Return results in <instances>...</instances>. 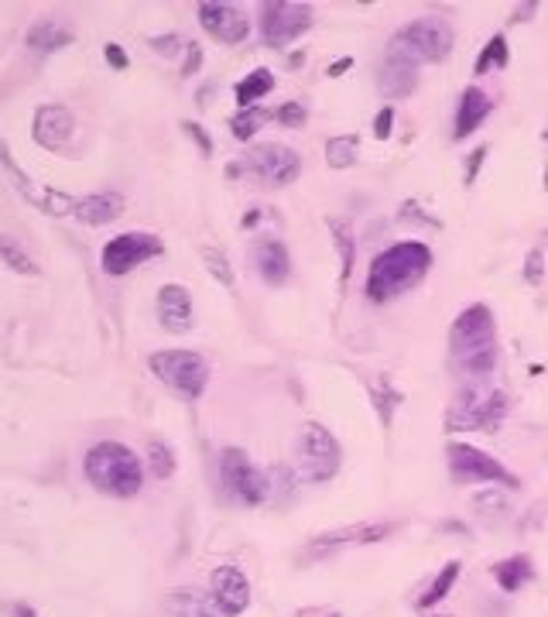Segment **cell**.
Instances as JSON below:
<instances>
[{
	"mask_svg": "<svg viewBox=\"0 0 548 617\" xmlns=\"http://www.w3.org/2000/svg\"><path fill=\"white\" fill-rule=\"evenodd\" d=\"M168 607L175 611V617H230L216 604V597L203 594V590H179V594L168 597Z\"/></svg>",
	"mask_w": 548,
	"mask_h": 617,
	"instance_id": "21",
	"label": "cell"
},
{
	"mask_svg": "<svg viewBox=\"0 0 548 617\" xmlns=\"http://www.w3.org/2000/svg\"><path fill=\"white\" fill-rule=\"evenodd\" d=\"M148 463H151V474H155L158 480H165V477L175 474V456H172V450H168L165 443H158V439L148 446Z\"/></svg>",
	"mask_w": 548,
	"mask_h": 617,
	"instance_id": "31",
	"label": "cell"
},
{
	"mask_svg": "<svg viewBox=\"0 0 548 617\" xmlns=\"http://www.w3.org/2000/svg\"><path fill=\"white\" fill-rule=\"evenodd\" d=\"M161 254V240L155 234H144V230H131V234H120L103 247V271L107 275H127L137 264L151 261Z\"/></svg>",
	"mask_w": 548,
	"mask_h": 617,
	"instance_id": "10",
	"label": "cell"
},
{
	"mask_svg": "<svg viewBox=\"0 0 548 617\" xmlns=\"http://www.w3.org/2000/svg\"><path fill=\"white\" fill-rule=\"evenodd\" d=\"M346 66H350V59H343V62H336V66H329V76H340Z\"/></svg>",
	"mask_w": 548,
	"mask_h": 617,
	"instance_id": "41",
	"label": "cell"
},
{
	"mask_svg": "<svg viewBox=\"0 0 548 617\" xmlns=\"http://www.w3.org/2000/svg\"><path fill=\"white\" fill-rule=\"evenodd\" d=\"M531 559L528 556H511V559H504V563H497L494 566V576H497V583H501V590H507V594H514V590H521L525 583L531 580Z\"/></svg>",
	"mask_w": 548,
	"mask_h": 617,
	"instance_id": "25",
	"label": "cell"
},
{
	"mask_svg": "<svg viewBox=\"0 0 548 617\" xmlns=\"http://www.w3.org/2000/svg\"><path fill=\"white\" fill-rule=\"evenodd\" d=\"M203 264L209 271H213V278L220 285H233V271H230V261L223 258V251H216V247H203Z\"/></svg>",
	"mask_w": 548,
	"mask_h": 617,
	"instance_id": "32",
	"label": "cell"
},
{
	"mask_svg": "<svg viewBox=\"0 0 548 617\" xmlns=\"http://www.w3.org/2000/svg\"><path fill=\"white\" fill-rule=\"evenodd\" d=\"M490 107H494V103H490V96L483 93V90H477V86L463 90V96H459V110H456V131H453L456 138L459 141L470 138V134L477 131L483 120H487Z\"/></svg>",
	"mask_w": 548,
	"mask_h": 617,
	"instance_id": "20",
	"label": "cell"
},
{
	"mask_svg": "<svg viewBox=\"0 0 548 617\" xmlns=\"http://www.w3.org/2000/svg\"><path fill=\"white\" fill-rule=\"evenodd\" d=\"M0 258H4L7 268L21 271V275H38V264L28 258V251L11 234H0Z\"/></svg>",
	"mask_w": 548,
	"mask_h": 617,
	"instance_id": "26",
	"label": "cell"
},
{
	"mask_svg": "<svg viewBox=\"0 0 548 617\" xmlns=\"http://www.w3.org/2000/svg\"><path fill=\"white\" fill-rule=\"evenodd\" d=\"M182 42H185V38L168 35V38H155V42H151V45H155L161 55H175V52H179V48H182Z\"/></svg>",
	"mask_w": 548,
	"mask_h": 617,
	"instance_id": "36",
	"label": "cell"
},
{
	"mask_svg": "<svg viewBox=\"0 0 548 617\" xmlns=\"http://www.w3.org/2000/svg\"><path fill=\"white\" fill-rule=\"evenodd\" d=\"M220 480H223V491L230 494L233 501H240L244 508H257L271 498V480L264 470H257L251 463V456L237 446L223 450V460H220Z\"/></svg>",
	"mask_w": 548,
	"mask_h": 617,
	"instance_id": "7",
	"label": "cell"
},
{
	"mask_svg": "<svg viewBox=\"0 0 548 617\" xmlns=\"http://www.w3.org/2000/svg\"><path fill=\"white\" fill-rule=\"evenodd\" d=\"M391 120H394V110H391V107H384L381 114H377V120H374V134H377V141H388V134H391Z\"/></svg>",
	"mask_w": 548,
	"mask_h": 617,
	"instance_id": "35",
	"label": "cell"
},
{
	"mask_svg": "<svg viewBox=\"0 0 548 617\" xmlns=\"http://www.w3.org/2000/svg\"><path fill=\"white\" fill-rule=\"evenodd\" d=\"M435 617H449V614H435Z\"/></svg>",
	"mask_w": 548,
	"mask_h": 617,
	"instance_id": "43",
	"label": "cell"
},
{
	"mask_svg": "<svg viewBox=\"0 0 548 617\" xmlns=\"http://www.w3.org/2000/svg\"><path fill=\"white\" fill-rule=\"evenodd\" d=\"M377 86H381L384 96H411L418 86V62L405 59V55H384V66L377 72Z\"/></svg>",
	"mask_w": 548,
	"mask_h": 617,
	"instance_id": "17",
	"label": "cell"
},
{
	"mask_svg": "<svg viewBox=\"0 0 548 617\" xmlns=\"http://www.w3.org/2000/svg\"><path fill=\"white\" fill-rule=\"evenodd\" d=\"M247 165L261 175L268 186H292L302 172V158L295 155L285 144H257V148L247 155Z\"/></svg>",
	"mask_w": 548,
	"mask_h": 617,
	"instance_id": "12",
	"label": "cell"
},
{
	"mask_svg": "<svg viewBox=\"0 0 548 617\" xmlns=\"http://www.w3.org/2000/svg\"><path fill=\"white\" fill-rule=\"evenodd\" d=\"M148 364L155 378L172 391H179L185 402L203 398L209 384V364L199 354H192V350H158V354H151Z\"/></svg>",
	"mask_w": 548,
	"mask_h": 617,
	"instance_id": "6",
	"label": "cell"
},
{
	"mask_svg": "<svg viewBox=\"0 0 548 617\" xmlns=\"http://www.w3.org/2000/svg\"><path fill=\"white\" fill-rule=\"evenodd\" d=\"M312 28V7L292 4V0H278V4L261 7V31L268 45H288L298 35Z\"/></svg>",
	"mask_w": 548,
	"mask_h": 617,
	"instance_id": "11",
	"label": "cell"
},
{
	"mask_svg": "<svg viewBox=\"0 0 548 617\" xmlns=\"http://www.w3.org/2000/svg\"><path fill=\"white\" fill-rule=\"evenodd\" d=\"M446 453H449V474H453L459 484H504V487H518V477H514L501 460H494V456L477 450V446L453 443Z\"/></svg>",
	"mask_w": 548,
	"mask_h": 617,
	"instance_id": "9",
	"label": "cell"
},
{
	"mask_svg": "<svg viewBox=\"0 0 548 617\" xmlns=\"http://www.w3.org/2000/svg\"><path fill=\"white\" fill-rule=\"evenodd\" d=\"M391 532V525H353L343 532H326L316 542V552L322 549H343V546H364V542H381Z\"/></svg>",
	"mask_w": 548,
	"mask_h": 617,
	"instance_id": "22",
	"label": "cell"
},
{
	"mask_svg": "<svg viewBox=\"0 0 548 617\" xmlns=\"http://www.w3.org/2000/svg\"><path fill=\"white\" fill-rule=\"evenodd\" d=\"M449 354L466 381H483L497 364V326L487 306H466L449 330Z\"/></svg>",
	"mask_w": 548,
	"mask_h": 617,
	"instance_id": "1",
	"label": "cell"
},
{
	"mask_svg": "<svg viewBox=\"0 0 548 617\" xmlns=\"http://www.w3.org/2000/svg\"><path fill=\"white\" fill-rule=\"evenodd\" d=\"M295 460H298V474L302 480H312V484H326V480L336 477L343 460V450L336 443V436L319 422H309L302 432H298L295 443Z\"/></svg>",
	"mask_w": 548,
	"mask_h": 617,
	"instance_id": "5",
	"label": "cell"
},
{
	"mask_svg": "<svg viewBox=\"0 0 548 617\" xmlns=\"http://www.w3.org/2000/svg\"><path fill=\"white\" fill-rule=\"evenodd\" d=\"M483 158H487V148H480L477 155L470 158V168H466V182H473V179H477V168H480Z\"/></svg>",
	"mask_w": 548,
	"mask_h": 617,
	"instance_id": "40",
	"label": "cell"
},
{
	"mask_svg": "<svg viewBox=\"0 0 548 617\" xmlns=\"http://www.w3.org/2000/svg\"><path fill=\"white\" fill-rule=\"evenodd\" d=\"M83 474L96 487V491L110 494V498H134L144 484V467L141 456L131 446L103 439L96 443L83 460Z\"/></svg>",
	"mask_w": 548,
	"mask_h": 617,
	"instance_id": "3",
	"label": "cell"
},
{
	"mask_svg": "<svg viewBox=\"0 0 548 617\" xmlns=\"http://www.w3.org/2000/svg\"><path fill=\"white\" fill-rule=\"evenodd\" d=\"M459 570H463V566H459V563H449L446 570H442V573L432 580V587L422 594V600H418V607H425V611H429V607H435V604H439V600H446V597H449V590H453V583L459 580Z\"/></svg>",
	"mask_w": 548,
	"mask_h": 617,
	"instance_id": "27",
	"label": "cell"
},
{
	"mask_svg": "<svg viewBox=\"0 0 548 617\" xmlns=\"http://www.w3.org/2000/svg\"><path fill=\"white\" fill-rule=\"evenodd\" d=\"M120 213H124V196L117 192H93V196L76 199V210H72V216H79L90 227H107Z\"/></svg>",
	"mask_w": 548,
	"mask_h": 617,
	"instance_id": "19",
	"label": "cell"
},
{
	"mask_svg": "<svg viewBox=\"0 0 548 617\" xmlns=\"http://www.w3.org/2000/svg\"><path fill=\"white\" fill-rule=\"evenodd\" d=\"M449 48H453V28L446 18H435V14L408 21L388 42V52L405 55L411 62H442Z\"/></svg>",
	"mask_w": 548,
	"mask_h": 617,
	"instance_id": "4",
	"label": "cell"
},
{
	"mask_svg": "<svg viewBox=\"0 0 548 617\" xmlns=\"http://www.w3.org/2000/svg\"><path fill=\"white\" fill-rule=\"evenodd\" d=\"M264 120H268V110H261V107H247V110H240V114L230 120L233 138H237V141H251L254 134H257V127H261Z\"/></svg>",
	"mask_w": 548,
	"mask_h": 617,
	"instance_id": "28",
	"label": "cell"
},
{
	"mask_svg": "<svg viewBox=\"0 0 548 617\" xmlns=\"http://www.w3.org/2000/svg\"><path fill=\"white\" fill-rule=\"evenodd\" d=\"M199 24L223 45H240L247 35H251V21L240 11L237 4H216V0H206L199 4Z\"/></svg>",
	"mask_w": 548,
	"mask_h": 617,
	"instance_id": "13",
	"label": "cell"
},
{
	"mask_svg": "<svg viewBox=\"0 0 548 617\" xmlns=\"http://www.w3.org/2000/svg\"><path fill=\"white\" fill-rule=\"evenodd\" d=\"M209 594L216 597V604L230 617H237L251 604V583H247L244 570H237V566H220V570H213V580H209Z\"/></svg>",
	"mask_w": 548,
	"mask_h": 617,
	"instance_id": "15",
	"label": "cell"
},
{
	"mask_svg": "<svg viewBox=\"0 0 548 617\" xmlns=\"http://www.w3.org/2000/svg\"><path fill=\"white\" fill-rule=\"evenodd\" d=\"M69 42L72 31L55 18H42L28 28V48H35V52H55V48H66Z\"/></svg>",
	"mask_w": 548,
	"mask_h": 617,
	"instance_id": "23",
	"label": "cell"
},
{
	"mask_svg": "<svg viewBox=\"0 0 548 617\" xmlns=\"http://www.w3.org/2000/svg\"><path fill=\"white\" fill-rule=\"evenodd\" d=\"M158 323L175 336L192 330V299L185 285H165L158 292Z\"/></svg>",
	"mask_w": 548,
	"mask_h": 617,
	"instance_id": "16",
	"label": "cell"
},
{
	"mask_svg": "<svg viewBox=\"0 0 548 617\" xmlns=\"http://www.w3.org/2000/svg\"><path fill=\"white\" fill-rule=\"evenodd\" d=\"M432 268V251L418 240H405V244H394L388 251H381L370 264L367 275V295L374 302H388L394 295L408 292L429 275Z\"/></svg>",
	"mask_w": 548,
	"mask_h": 617,
	"instance_id": "2",
	"label": "cell"
},
{
	"mask_svg": "<svg viewBox=\"0 0 548 617\" xmlns=\"http://www.w3.org/2000/svg\"><path fill=\"white\" fill-rule=\"evenodd\" d=\"M182 127L192 134V138H196V144H199V148H203V155H213V141H209V134L203 131V127L192 124V120H182Z\"/></svg>",
	"mask_w": 548,
	"mask_h": 617,
	"instance_id": "34",
	"label": "cell"
},
{
	"mask_svg": "<svg viewBox=\"0 0 548 617\" xmlns=\"http://www.w3.org/2000/svg\"><path fill=\"white\" fill-rule=\"evenodd\" d=\"M278 120L288 127H302L305 124V107L302 103H285V107L278 110Z\"/></svg>",
	"mask_w": 548,
	"mask_h": 617,
	"instance_id": "33",
	"label": "cell"
},
{
	"mask_svg": "<svg viewBox=\"0 0 548 617\" xmlns=\"http://www.w3.org/2000/svg\"><path fill=\"white\" fill-rule=\"evenodd\" d=\"M333 617H336V614H333Z\"/></svg>",
	"mask_w": 548,
	"mask_h": 617,
	"instance_id": "44",
	"label": "cell"
},
{
	"mask_svg": "<svg viewBox=\"0 0 548 617\" xmlns=\"http://www.w3.org/2000/svg\"><path fill=\"white\" fill-rule=\"evenodd\" d=\"M507 38L504 35H494L487 42V48L480 52V59H477V72H490V69H504L507 66Z\"/></svg>",
	"mask_w": 548,
	"mask_h": 617,
	"instance_id": "30",
	"label": "cell"
},
{
	"mask_svg": "<svg viewBox=\"0 0 548 617\" xmlns=\"http://www.w3.org/2000/svg\"><path fill=\"white\" fill-rule=\"evenodd\" d=\"M103 55H107V62L114 69H127V52L120 45H107V48H103Z\"/></svg>",
	"mask_w": 548,
	"mask_h": 617,
	"instance_id": "38",
	"label": "cell"
},
{
	"mask_svg": "<svg viewBox=\"0 0 548 617\" xmlns=\"http://www.w3.org/2000/svg\"><path fill=\"white\" fill-rule=\"evenodd\" d=\"M528 282H542V251L528 254Z\"/></svg>",
	"mask_w": 548,
	"mask_h": 617,
	"instance_id": "39",
	"label": "cell"
},
{
	"mask_svg": "<svg viewBox=\"0 0 548 617\" xmlns=\"http://www.w3.org/2000/svg\"><path fill=\"white\" fill-rule=\"evenodd\" d=\"M507 395L504 391H463L459 402L446 412L449 429H480L494 432L507 415Z\"/></svg>",
	"mask_w": 548,
	"mask_h": 617,
	"instance_id": "8",
	"label": "cell"
},
{
	"mask_svg": "<svg viewBox=\"0 0 548 617\" xmlns=\"http://www.w3.org/2000/svg\"><path fill=\"white\" fill-rule=\"evenodd\" d=\"M254 264H257V275L268 285H285L288 278H292V254H288V247L274 237H264L261 244H257Z\"/></svg>",
	"mask_w": 548,
	"mask_h": 617,
	"instance_id": "18",
	"label": "cell"
},
{
	"mask_svg": "<svg viewBox=\"0 0 548 617\" xmlns=\"http://www.w3.org/2000/svg\"><path fill=\"white\" fill-rule=\"evenodd\" d=\"M199 62H203V48L196 42H189V59H185V66H182V76H192V72L199 69Z\"/></svg>",
	"mask_w": 548,
	"mask_h": 617,
	"instance_id": "37",
	"label": "cell"
},
{
	"mask_svg": "<svg viewBox=\"0 0 548 617\" xmlns=\"http://www.w3.org/2000/svg\"><path fill=\"white\" fill-rule=\"evenodd\" d=\"M274 90V76H271V69H254V72H247L244 79H240L237 83V103L240 107H254L257 100H261V96H268Z\"/></svg>",
	"mask_w": 548,
	"mask_h": 617,
	"instance_id": "24",
	"label": "cell"
},
{
	"mask_svg": "<svg viewBox=\"0 0 548 617\" xmlns=\"http://www.w3.org/2000/svg\"><path fill=\"white\" fill-rule=\"evenodd\" d=\"M326 162L333 168H350L357 162V138L346 134V138H333L326 144Z\"/></svg>",
	"mask_w": 548,
	"mask_h": 617,
	"instance_id": "29",
	"label": "cell"
},
{
	"mask_svg": "<svg viewBox=\"0 0 548 617\" xmlns=\"http://www.w3.org/2000/svg\"><path fill=\"white\" fill-rule=\"evenodd\" d=\"M31 134H35V141L42 144V148L62 151L72 141V134H76V117H72L69 107H59V103H45V107H38Z\"/></svg>",
	"mask_w": 548,
	"mask_h": 617,
	"instance_id": "14",
	"label": "cell"
},
{
	"mask_svg": "<svg viewBox=\"0 0 548 617\" xmlns=\"http://www.w3.org/2000/svg\"><path fill=\"white\" fill-rule=\"evenodd\" d=\"M18 617H38V614L31 611V607H24V604H21V607H18Z\"/></svg>",
	"mask_w": 548,
	"mask_h": 617,
	"instance_id": "42",
	"label": "cell"
}]
</instances>
